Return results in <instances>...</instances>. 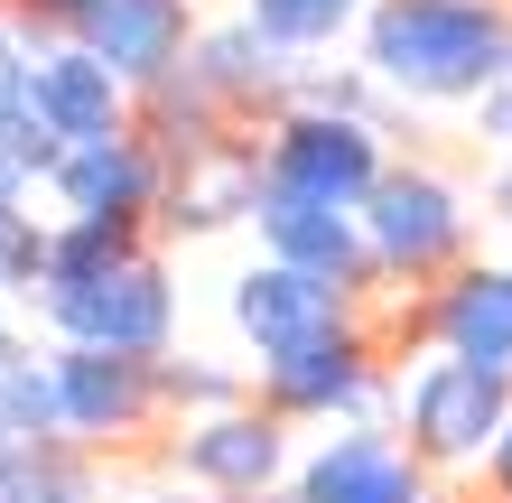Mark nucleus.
<instances>
[{"mask_svg":"<svg viewBox=\"0 0 512 503\" xmlns=\"http://www.w3.org/2000/svg\"><path fill=\"white\" fill-rule=\"evenodd\" d=\"M233 336H243L252 354H289V345H317V336H336L354 327V308L364 299H345L336 280H317V271H298V261H252L243 280H233Z\"/></svg>","mask_w":512,"mask_h":503,"instance_id":"nucleus-9","label":"nucleus"},{"mask_svg":"<svg viewBox=\"0 0 512 503\" xmlns=\"http://www.w3.org/2000/svg\"><path fill=\"white\" fill-rule=\"evenodd\" d=\"M391 168V131L364 122V112H270L261 131V187L270 196H317V205H345V215H364V196L382 187Z\"/></svg>","mask_w":512,"mask_h":503,"instance_id":"nucleus-2","label":"nucleus"},{"mask_svg":"<svg viewBox=\"0 0 512 503\" xmlns=\"http://www.w3.org/2000/svg\"><path fill=\"white\" fill-rule=\"evenodd\" d=\"M252 233H261V252H270V261H298V271L336 280L345 299H373V289H382L373 233H364V215H345V205H317V196H270V187H261Z\"/></svg>","mask_w":512,"mask_h":503,"instance_id":"nucleus-11","label":"nucleus"},{"mask_svg":"<svg viewBox=\"0 0 512 503\" xmlns=\"http://www.w3.org/2000/svg\"><path fill=\"white\" fill-rule=\"evenodd\" d=\"M261 401L280 420H382L391 401V373L364 336V317L317 345H289V354H261Z\"/></svg>","mask_w":512,"mask_h":503,"instance_id":"nucleus-6","label":"nucleus"},{"mask_svg":"<svg viewBox=\"0 0 512 503\" xmlns=\"http://www.w3.org/2000/svg\"><path fill=\"white\" fill-rule=\"evenodd\" d=\"M38 103H47V122L66 131V150H75V140H112V131L140 122V94H131V84L112 75L84 38H56V47L38 56Z\"/></svg>","mask_w":512,"mask_h":503,"instance_id":"nucleus-15","label":"nucleus"},{"mask_svg":"<svg viewBox=\"0 0 512 503\" xmlns=\"http://www.w3.org/2000/svg\"><path fill=\"white\" fill-rule=\"evenodd\" d=\"M168 150L149 140L140 122L131 131H112V140H75L66 159H56V205L66 215H140V224H159L168 215Z\"/></svg>","mask_w":512,"mask_h":503,"instance_id":"nucleus-10","label":"nucleus"},{"mask_svg":"<svg viewBox=\"0 0 512 503\" xmlns=\"http://www.w3.org/2000/svg\"><path fill=\"white\" fill-rule=\"evenodd\" d=\"M28 10H38V19H56V28H75L84 10H94V0H28Z\"/></svg>","mask_w":512,"mask_h":503,"instance_id":"nucleus-28","label":"nucleus"},{"mask_svg":"<svg viewBox=\"0 0 512 503\" xmlns=\"http://www.w3.org/2000/svg\"><path fill=\"white\" fill-rule=\"evenodd\" d=\"M364 10L373 0H243V19L289 56H326V47L364 38Z\"/></svg>","mask_w":512,"mask_h":503,"instance_id":"nucleus-19","label":"nucleus"},{"mask_svg":"<svg viewBox=\"0 0 512 503\" xmlns=\"http://www.w3.org/2000/svg\"><path fill=\"white\" fill-rule=\"evenodd\" d=\"M149 503H215V494H196V485H168V494H149Z\"/></svg>","mask_w":512,"mask_h":503,"instance_id":"nucleus-29","label":"nucleus"},{"mask_svg":"<svg viewBox=\"0 0 512 503\" xmlns=\"http://www.w3.org/2000/svg\"><path fill=\"white\" fill-rule=\"evenodd\" d=\"M0 503H103V476H94V457L75 438H19Z\"/></svg>","mask_w":512,"mask_h":503,"instance_id":"nucleus-20","label":"nucleus"},{"mask_svg":"<svg viewBox=\"0 0 512 503\" xmlns=\"http://www.w3.org/2000/svg\"><path fill=\"white\" fill-rule=\"evenodd\" d=\"M485 494H503V503H512V420H503V438L485 448Z\"/></svg>","mask_w":512,"mask_h":503,"instance_id":"nucleus-26","label":"nucleus"},{"mask_svg":"<svg viewBox=\"0 0 512 503\" xmlns=\"http://www.w3.org/2000/svg\"><path fill=\"white\" fill-rule=\"evenodd\" d=\"M289 429L298 420H280L270 401H233V410H205V420L177 429L168 466H177V485H196V494H215V503L280 494L298 476V466H289Z\"/></svg>","mask_w":512,"mask_h":503,"instance_id":"nucleus-7","label":"nucleus"},{"mask_svg":"<svg viewBox=\"0 0 512 503\" xmlns=\"http://www.w3.org/2000/svg\"><path fill=\"white\" fill-rule=\"evenodd\" d=\"M159 401L168 410H196V420H205V410H233V401H261V392H243V382H233V373H215V364H205V354H159Z\"/></svg>","mask_w":512,"mask_h":503,"instance_id":"nucleus-22","label":"nucleus"},{"mask_svg":"<svg viewBox=\"0 0 512 503\" xmlns=\"http://www.w3.org/2000/svg\"><path fill=\"white\" fill-rule=\"evenodd\" d=\"M475 140H494V150H512V66L494 75V94L475 103Z\"/></svg>","mask_w":512,"mask_h":503,"instance_id":"nucleus-24","label":"nucleus"},{"mask_svg":"<svg viewBox=\"0 0 512 503\" xmlns=\"http://www.w3.org/2000/svg\"><path fill=\"white\" fill-rule=\"evenodd\" d=\"M177 75H187L205 103H224L233 122H261V112H280V103H289L298 56H289V47H270L261 28L233 10L224 28H196V47H187V66H177Z\"/></svg>","mask_w":512,"mask_h":503,"instance_id":"nucleus-14","label":"nucleus"},{"mask_svg":"<svg viewBox=\"0 0 512 503\" xmlns=\"http://www.w3.org/2000/svg\"><path fill=\"white\" fill-rule=\"evenodd\" d=\"M0 429L10 438H66V382H56V354L19 345L0 364Z\"/></svg>","mask_w":512,"mask_h":503,"instance_id":"nucleus-21","label":"nucleus"},{"mask_svg":"<svg viewBox=\"0 0 512 503\" xmlns=\"http://www.w3.org/2000/svg\"><path fill=\"white\" fill-rule=\"evenodd\" d=\"M429 345L447 354H485V364H512V261H457L429 308H419Z\"/></svg>","mask_w":512,"mask_h":503,"instance_id":"nucleus-16","label":"nucleus"},{"mask_svg":"<svg viewBox=\"0 0 512 503\" xmlns=\"http://www.w3.org/2000/svg\"><path fill=\"white\" fill-rule=\"evenodd\" d=\"M56 382H66V438L75 448H112L159 420V354H112V345H56Z\"/></svg>","mask_w":512,"mask_h":503,"instance_id":"nucleus-8","label":"nucleus"},{"mask_svg":"<svg viewBox=\"0 0 512 503\" xmlns=\"http://www.w3.org/2000/svg\"><path fill=\"white\" fill-rule=\"evenodd\" d=\"M364 233H373L382 280L429 289V280H447V271L466 261V243H475V215H466V196L447 187L438 168L391 159V168H382V187L364 196Z\"/></svg>","mask_w":512,"mask_h":503,"instance_id":"nucleus-5","label":"nucleus"},{"mask_svg":"<svg viewBox=\"0 0 512 503\" xmlns=\"http://www.w3.org/2000/svg\"><path fill=\"white\" fill-rule=\"evenodd\" d=\"M512 420V364H485V354H429L410 382H401V438L410 457L447 476V466H485V448Z\"/></svg>","mask_w":512,"mask_h":503,"instance_id":"nucleus-3","label":"nucleus"},{"mask_svg":"<svg viewBox=\"0 0 512 503\" xmlns=\"http://www.w3.org/2000/svg\"><path fill=\"white\" fill-rule=\"evenodd\" d=\"M289 494L298 503H438L429 494V466H419L382 420H345V438L308 448L298 476H289Z\"/></svg>","mask_w":512,"mask_h":503,"instance_id":"nucleus-12","label":"nucleus"},{"mask_svg":"<svg viewBox=\"0 0 512 503\" xmlns=\"http://www.w3.org/2000/svg\"><path fill=\"white\" fill-rule=\"evenodd\" d=\"M364 66L401 103H485L512 66V0H373L364 10Z\"/></svg>","mask_w":512,"mask_h":503,"instance_id":"nucleus-1","label":"nucleus"},{"mask_svg":"<svg viewBox=\"0 0 512 503\" xmlns=\"http://www.w3.org/2000/svg\"><path fill=\"white\" fill-rule=\"evenodd\" d=\"M149 252V224L140 215H66L47 233V280H103L122 261Z\"/></svg>","mask_w":512,"mask_h":503,"instance_id":"nucleus-18","label":"nucleus"},{"mask_svg":"<svg viewBox=\"0 0 512 503\" xmlns=\"http://www.w3.org/2000/svg\"><path fill=\"white\" fill-rule=\"evenodd\" d=\"M38 327L56 345H112V354H168L177 345V280L159 252L122 261L103 280H38Z\"/></svg>","mask_w":512,"mask_h":503,"instance_id":"nucleus-4","label":"nucleus"},{"mask_svg":"<svg viewBox=\"0 0 512 503\" xmlns=\"http://www.w3.org/2000/svg\"><path fill=\"white\" fill-rule=\"evenodd\" d=\"M494 224H512V150H494Z\"/></svg>","mask_w":512,"mask_h":503,"instance_id":"nucleus-27","label":"nucleus"},{"mask_svg":"<svg viewBox=\"0 0 512 503\" xmlns=\"http://www.w3.org/2000/svg\"><path fill=\"white\" fill-rule=\"evenodd\" d=\"M196 0H94L66 38H84L103 56L112 75L131 84V94H149V84H168L177 66H187V47H196Z\"/></svg>","mask_w":512,"mask_h":503,"instance_id":"nucleus-13","label":"nucleus"},{"mask_svg":"<svg viewBox=\"0 0 512 503\" xmlns=\"http://www.w3.org/2000/svg\"><path fill=\"white\" fill-rule=\"evenodd\" d=\"M28 187H38V168H28L10 140H0V215H10V205H28Z\"/></svg>","mask_w":512,"mask_h":503,"instance_id":"nucleus-25","label":"nucleus"},{"mask_svg":"<svg viewBox=\"0 0 512 503\" xmlns=\"http://www.w3.org/2000/svg\"><path fill=\"white\" fill-rule=\"evenodd\" d=\"M261 215V140H215L205 159H187L168 177V233H224V224H252Z\"/></svg>","mask_w":512,"mask_h":503,"instance_id":"nucleus-17","label":"nucleus"},{"mask_svg":"<svg viewBox=\"0 0 512 503\" xmlns=\"http://www.w3.org/2000/svg\"><path fill=\"white\" fill-rule=\"evenodd\" d=\"M10 457H19V438H10V429H0V485H10Z\"/></svg>","mask_w":512,"mask_h":503,"instance_id":"nucleus-30","label":"nucleus"},{"mask_svg":"<svg viewBox=\"0 0 512 503\" xmlns=\"http://www.w3.org/2000/svg\"><path fill=\"white\" fill-rule=\"evenodd\" d=\"M47 233L56 224H38V215H0V299H28V289L47 280Z\"/></svg>","mask_w":512,"mask_h":503,"instance_id":"nucleus-23","label":"nucleus"},{"mask_svg":"<svg viewBox=\"0 0 512 503\" xmlns=\"http://www.w3.org/2000/svg\"><path fill=\"white\" fill-rule=\"evenodd\" d=\"M438 503H503V494H438Z\"/></svg>","mask_w":512,"mask_h":503,"instance_id":"nucleus-33","label":"nucleus"},{"mask_svg":"<svg viewBox=\"0 0 512 503\" xmlns=\"http://www.w3.org/2000/svg\"><path fill=\"white\" fill-rule=\"evenodd\" d=\"M10 354H19V327H0V364H10Z\"/></svg>","mask_w":512,"mask_h":503,"instance_id":"nucleus-32","label":"nucleus"},{"mask_svg":"<svg viewBox=\"0 0 512 503\" xmlns=\"http://www.w3.org/2000/svg\"><path fill=\"white\" fill-rule=\"evenodd\" d=\"M233 503H298V494H289V485H280V494H233Z\"/></svg>","mask_w":512,"mask_h":503,"instance_id":"nucleus-31","label":"nucleus"}]
</instances>
